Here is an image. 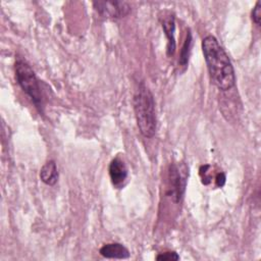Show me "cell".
I'll return each mask as SVG.
<instances>
[{"instance_id": "1", "label": "cell", "mask_w": 261, "mask_h": 261, "mask_svg": "<svg viewBox=\"0 0 261 261\" xmlns=\"http://www.w3.org/2000/svg\"><path fill=\"white\" fill-rule=\"evenodd\" d=\"M202 50L208 67L211 82L221 91H227L236 85V74L232 64L213 36H207L202 41Z\"/></svg>"}, {"instance_id": "2", "label": "cell", "mask_w": 261, "mask_h": 261, "mask_svg": "<svg viewBox=\"0 0 261 261\" xmlns=\"http://www.w3.org/2000/svg\"><path fill=\"white\" fill-rule=\"evenodd\" d=\"M134 110L140 133L146 138H152L157 127L155 103L152 93L143 83L135 93Z\"/></svg>"}, {"instance_id": "3", "label": "cell", "mask_w": 261, "mask_h": 261, "mask_svg": "<svg viewBox=\"0 0 261 261\" xmlns=\"http://www.w3.org/2000/svg\"><path fill=\"white\" fill-rule=\"evenodd\" d=\"M15 77L22 91L31 98L36 107L41 108L43 105V96L39 81L31 66L21 59L15 62Z\"/></svg>"}, {"instance_id": "4", "label": "cell", "mask_w": 261, "mask_h": 261, "mask_svg": "<svg viewBox=\"0 0 261 261\" xmlns=\"http://www.w3.org/2000/svg\"><path fill=\"white\" fill-rule=\"evenodd\" d=\"M93 5L99 14L107 18L123 17L130 10L128 4L121 1H95Z\"/></svg>"}, {"instance_id": "5", "label": "cell", "mask_w": 261, "mask_h": 261, "mask_svg": "<svg viewBox=\"0 0 261 261\" xmlns=\"http://www.w3.org/2000/svg\"><path fill=\"white\" fill-rule=\"evenodd\" d=\"M186 188V177L180 173L179 168L176 164L172 163L169 166L168 170V196L175 202H179L182 198Z\"/></svg>"}, {"instance_id": "6", "label": "cell", "mask_w": 261, "mask_h": 261, "mask_svg": "<svg viewBox=\"0 0 261 261\" xmlns=\"http://www.w3.org/2000/svg\"><path fill=\"white\" fill-rule=\"evenodd\" d=\"M109 175L114 187L120 188L123 186L127 177V168L124 162L119 158H114L109 165Z\"/></svg>"}, {"instance_id": "7", "label": "cell", "mask_w": 261, "mask_h": 261, "mask_svg": "<svg viewBox=\"0 0 261 261\" xmlns=\"http://www.w3.org/2000/svg\"><path fill=\"white\" fill-rule=\"evenodd\" d=\"M99 253L105 258L111 259H126L129 257V251L119 243H109L104 245Z\"/></svg>"}, {"instance_id": "8", "label": "cell", "mask_w": 261, "mask_h": 261, "mask_svg": "<svg viewBox=\"0 0 261 261\" xmlns=\"http://www.w3.org/2000/svg\"><path fill=\"white\" fill-rule=\"evenodd\" d=\"M162 28L167 39V55L172 56L175 52V38H174V31H175V22L174 16L169 15L167 18L164 19L162 23Z\"/></svg>"}, {"instance_id": "9", "label": "cell", "mask_w": 261, "mask_h": 261, "mask_svg": "<svg viewBox=\"0 0 261 261\" xmlns=\"http://www.w3.org/2000/svg\"><path fill=\"white\" fill-rule=\"evenodd\" d=\"M40 178L48 186H54L57 182L58 171L56 163L53 160H49L43 165L40 171Z\"/></svg>"}, {"instance_id": "10", "label": "cell", "mask_w": 261, "mask_h": 261, "mask_svg": "<svg viewBox=\"0 0 261 261\" xmlns=\"http://www.w3.org/2000/svg\"><path fill=\"white\" fill-rule=\"evenodd\" d=\"M191 46H192V34L189 31L187 34V38L185 40V43L182 45V48L180 50V55H179V60L178 63L180 66L186 67L188 62H189V56L191 52Z\"/></svg>"}, {"instance_id": "11", "label": "cell", "mask_w": 261, "mask_h": 261, "mask_svg": "<svg viewBox=\"0 0 261 261\" xmlns=\"http://www.w3.org/2000/svg\"><path fill=\"white\" fill-rule=\"evenodd\" d=\"M156 259L159 261H176L179 259V256L174 251H168V252L158 254L156 256Z\"/></svg>"}, {"instance_id": "12", "label": "cell", "mask_w": 261, "mask_h": 261, "mask_svg": "<svg viewBox=\"0 0 261 261\" xmlns=\"http://www.w3.org/2000/svg\"><path fill=\"white\" fill-rule=\"evenodd\" d=\"M252 19L257 25H260V20H261V2L260 1H257L255 7L252 10Z\"/></svg>"}, {"instance_id": "13", "label": "cell", "mask_w": 261, "mask_h": 261, "mask_svg": "<svg viewBox=\"0 0 261 261\" xmlns=\"http://www.w3.org/2000/svg\"><path fill=\"white\" fill-rule=\"evenodd\" d=\"M215 181H216V186L217 187H222L225 184V175H224V173H222V172L218 173L216 175Z\"/></svg>"}]
</instances>
